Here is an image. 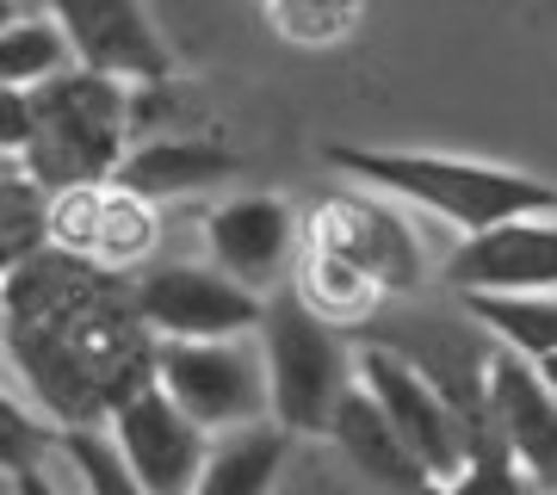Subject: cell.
Here are the masks:
<instances>
[{"label": "cell", "mask_w": 557, "mask_h": 495, "mask_svg": "<svg viewBox=\"0 0 557 495\" xmlns=\"http://www.w3.org/2000/svg\"><path fill=\"white\" fill-rule=\"evenodd\" d=\"M329 168L347 174L354 186H372L403 211H428V218L453 223L458 236L490 230L502 218H527V211H557V186L527 174V168H502L478 156H440V149H366V143H329Z\"/></svg>", "instance_id": "cell-1"}, {"label": "cell", "mask_w": 557, "mask_h": 495, "mask_svg": "<svg viewBox=\"0 0 557 495\" xmlns=\"http://www.w3.org/2000/svg\"><path fill=\"white\" fill-rule=\"evenodd\" d=\"M137 137V94L131 81H112L100 69L69 62L62 75L32 87V137L20 149V168L44 193L112 180L124 149Z\"/></svg>", "instance_id": "cell-2"}, {"label": "cell", "mask_w": 557, "mask_h": 495, "mask_svg": "<svg viewBox=\"0 0 557 495\" xmlns=\"http://www.w3.org/2000/svg\"><path fill=\"white\" fill-rule=\"evenodd\" d=\"M260 366H267V416L285 434H322L341 391L354 384V354L335 322H322L292 285L267 292L260 304Z\"/></svg>", "instance_id": "cell-3"}, {"label": "cell", "mask_w": 557, "mask_h": 495, "mask_svg": "<svg viewBox=\"0 0 557 495\" xmlns=\"http://www.w3.org/2000/svg\"><path fill=\"white\" fill-rule=\"evenodd\" d=\"M354 378L372 391L397 440L416 453V465L428 471L434 490H446L458 471H465V458H471V440H465V416L453 409V396L440 391V378L421 366L416 354H397V347H354Z\"/></svg>", "instance_id": "cell-4"}, {"label": "cell", "mask_w": 557, "mask_h": 495, "mask_svg": "<svg viewBox=\"0 0 557 495\" xmlns=\"http://www.w3.org/2000/svg\"><path fill=\"white\" fill-rule=\"evenodd\" d=\"M161 391L174 396L205 434L267 416V366L255 335H211V341H156L149 366Z\"/></svg>", "instance_id": "cell-5"}, {"label": "cell", "mask_w": 557, "mask_h": 495, "mask_svg": "<svg viewBox=\"0 0 557 495\" xmlns=\"http://www.w3.org/2000/svg\"><path fill=\"white\" fill-rule=\"evenodd\" d=\"M304 236L322 242V248H335L341 260H354L384 297L416 292L421 279H428V248H421L409 211L391 205L384 193H372V186L322 198L317 211L304 218Z\"/></svg>", "instance_id": "cell-6"}, {"label": "cell", "mask_w": 557, "mask_h": 495, "mask_svg": "<svg viewBox=\"0 0 557 495\" xmlns=\"http://www.w3.org/2000/svg\"><path fill=\"white\" fill-rule=\"evenodd\" d=\"M143 329L156 341H211V335H255L260 304L242 279H230L211 260H174V267H149L131 285Z\"/></svg>", "instance_id": "cell-7"}, {"label": "cell", "mask_w": 557, "mask_h": 495, "mask_svg": "<svg viewBox=\"0 0 557 495\" xmlns=\"http://www.w3.org/2000/svg\"><path fill=\"white\" fill-rule=\"evenodd\" d=\"M156 205L137 198L124 180H87V186H62L50 193V242L81 255L100 273H124L156 255Z\"/></svg>", "instance_id": "cell-8"}, {"label": "cell", "mask_w": 557, "mask_h": 495, "mask_svg": "<svg viewBox=\"0 0 557 495\" xmlns=\"http://www.w3.org/2000/svg\"><path fill=\"white\" fill-rule=\"evenodd\" d=\"M44 13L62 25L81 69H100L131 87L174 81V50L161 38L149 0H44Z\"/></svg>", "instance_id": "cell-9"}, {"label": "cell", "mask_w": 557, "mask_h": 495, "mask_svg": "<svg viewBox=\"0 0 557 495\" xmlns=\"http://www.w3.org/2000/svg\"><path fill=\"white\" fill-rule=\"evenodd\" d=\"M100 428L112 434V446L124 453L131 477H137L149 495H193V477H199V465H205V440L211 434L161 391L156 378L137 384L124 403H112V416H106Z\"/></svg>", "instance_id": "cell-10"}, {"label": "cell", "mask_w": 557, "mask_h": 495, "mask_svg": "<svg viewBox=\"0 0 557 495\" xmlns=\"http://www.w3.org/2000/svg\"><path fill=\"white\" fill-rule=\"evenodd\" d=\"M304 223L278 193H242L205 211V255L230 279H242L248 292H278L292 279Z\"/></svg>", "instance_id": "cell-11"}, {"label": "cell", "mask_w": 557, "mask_h": 495, "mask_svg": "<svg viewBox=\"0 0 557 495\" xmlns=\"http://www.w3.org/2000/svg\"><path fill=\"white\" fill-rule=\"evenodd\" d=\"M440 279L453 292H557V211H527L458 236Z\"/></svg>", "instance_id": "cell-12"}, {"label": "cell", "mask_w": 557, "mask_h": 495, "mask_svg": "<svg viewBox=\"0 0 557 495\" xmlns=\"http://www.w3.org/2000/svg\"><path fill=\"white\" fill-rule=\"evenodd\" d=\"M483 409H490V428H496V440L508 446L520 471L533 483H557V396L539 378L533 359L490 341V354H483Z\"/></svg>", "instance_id": "cell-13"}, {"label": "cell", "mask_w": 557, "mask_h": 495, "mask_svg": "<svg viewBox=\"0 0 557 495\" xmlns=\"http://www.w3.org/2000/svg\"><path fill=\"white\" fill-rule=\"evenodd\" d=\"M236 149L218 137H193V131H168V137H131L119 174L137 198L149 205H168V198H199V193H218L236 180Z\"/></svg>", "instance_id": "cell-14"}, {"label": "cell", "mask_w": 557, "mask_h": 495, "mask_svg": "<svg viewBox=\"0 0 557 495\" xmlns=\"http://www.w3.org/2000/svg\"><path fill=\"white\" fill-rule=\"evenodd\" d=\"M322 434L341 446V458L354 465L366 483H379V490H397V495H440L434 483H428V471L416 465V453L397 440V428H391V416H384L379 403H372V391L366 384H347L335 403V416H329V428Z\"/></svg>", "instance_id": "cell-15"}, {"label": "cell", "mask_w": 557, "mask_h": 495, "mask_svg": "<svg viewBox=\"0 0 557 495\" xmlns=\"http://www.w3.org/2000/svg\"><path fill=\"white\" fill-rule=\"evenodd\" d=\"M285 453H292V434L273 416L218 428L205 440V465L193 477V495H273Z\"/></svg>", "instance_id": "cell-16"}, {"label": "cell", "mask_w": 557, "mask_h": 495, "mask_svg": "<svg viewBox=\"0 0 557 495\" xmlns=\"http://www.w3.org/2000/svg\"><path fill=\"white\" fill-rule=\"evenodd\" d=\"M285 285H292L322 322H335V329H354V322H366L384 304V292L359 273L354 260H341L335 248H322V242H310V236L298 242V260H292V279H285Z\"/></svg>", "instance_id": "cell-17"}, {"label": "cell", "mask_w": 557, "mask_h": 495, "mask_svg": "<svg viewBox=\"0 0 557 495\" xmlns=\"http://www.w3.org/2000/svg\"><path fill=\"white\" fill-rule=\"evenodd\" d=\"M465 310L478 329H490L496 347H515L520 359L557 354V292H465Z\"/></svg>", "instance_id": "cell-18"}, {"label": "cell", "mask_w": 557, "mask_h": 495, "mask_svg": "<svg viewBox=\"0 0 557 495\" xmlns=\"http://www.w3.org/2000/svg\"><path fill=\"white\" fill-rule=\"evenodd\" d=\"M75 62V50H69V38H62V25L50 20V13H20V20L0 25V81L7 87H44L50 75H62Z\"/></svg>", "instance_id": "cell-19"}, {"label": "cell", "mask_w": 557, "mask_h": 495, "mask_svg": "<svg viewBox=\"0 0 557 495\" xmlns=\"http://www.w3.org/2000/svg\"><path fill=\"white\" fill-rule=\"evenodd\" d=\"M260 20L292 50H335L354 38L359 0H260Z\"/></svg>", "instance_id": "cell-20"}, {"label": "cell", "mask_w": 557, "mask_h": 495, "mask_svg": "<svg viewBox=\"0 0 557 495\" xmlns=\"http://www.w3.org/2000/svg\"><path fill=\"white\" fill-rule=\"evenodd\" d=\"M44 242H50V193L13 161L0 168V273L20 267Z\"/></svg>", "instance_id": "cell-21"}, {"label": "cell", "mask_w": 557, "mask_h": 495, "mask_svg": "<svg viewBox=\"0 0 557 495\" xmlns=\"http://www.w3.org/2000/svg\"><path fill=\"white\" fill-rule=\"evenodd\" d=\"M465 440H471V458H465V471H458L440 495H533L539 490L533 477L508 458V446L496 440L490 409H483L478 421H465Z\"/></svg>", "instance_id": "cell-22"}, {"label": "cell", "mask_w": 557, "mask_h": 495, "mask_svg": "<svg viewBox=\"0 0 557 495\" xmlns=\"http://www.w3.org/2000/svg\"><path fill=\"white\" fill-rule=\"evenodd\" d=\"M57 446L69 453V471H75L81 495H149L137 477H131L124 453L112 446V434H106L100 421H87V428H62Z\"/></svg>", "instance_id": "cell-23"}, {"label": "cell", "mask_w": 557, "mask_h": 495, "mask_svg": "<svg viewBox=\"0 0 557 495\" xmlns=\"http://www.w3.org/2000/svg\"><path fill=\"white\" fill-rule=\"evenodd\" d=\"M44 446H57V428L44 416H32L20 396L0 391V471L13 477V471H25V465H38Z\"/></svg>", "instance_id": "cell-24"}, {"label": "cell", "mask_w": 557, "mask_h": 495, "mask_svg": "<svg viewBox=\"0 0 557 495\" xmlns=\"http://www.w3.org/2000/svg\"><path fill=\"white\" fill-rule=\"evenodd\" d=\"M25 137H32V94L25 87H7L0 81V156L20 161Z\"/></svg>", "instance_id": "cell-25"}, {"label": "cell", "mask_w": 557, "mask_h": 495, "mask_svg": "<svg viewBox=\"0 0 557 495\" xmlns=\"http://www.w3.org/2000/svg\"><path fill=\"white\" fill-rule=\"evenodd\" d=\"M13 495H62V490H57V477L44 471V458H38V465L13 471Z\"/></svg>", "instance_id": "cell-26"}, {"label": "cell", "mask_w": 557, "mask_h": 495, "mask_svg": "<svg viewBox=\"0 0 557 495\" xmlns=\"http://www.w3.org/2000/svg\"><path fill=\"white\" fill-rule=\"evenodd\" d=\"M539 366V378H545V384H552V396H557V354H545V359H533Z\"/></svg>", "instance_id": "cell-27"}, {"label": "cell", "mask_w": 557, "mask_h": 495, "mask_svg": "<svg viewBox=\"0 0 557 495\" xmlns=\"http://www.w3.org/2000/svg\"><path fill=\"white\" fill-rule=\"evenodd\" d=\"M20 13H25L20 0H0V25H7V20H20Z\"/></svg>", "instance_id": "cell-28"}, {"label": "cell", "mask_w": 557, "mask_h": 495, "mask_svg": "<svg viewBox=\"0 0 557 495\" xmlns=\"http://www.w3.org/2000/svg\"><path fill=\"white\" fill-rule=\"evenodd\" d=\"M0 495H13V477H7V471H0Z\"/></svg>", "instance_id": "cell-29"}, {"label": "cell", "mask_w": 557, "mask_h": 495, "mask_svg": "<svg viewBox=\"0 0 557 495\" xmlns=\"http://www.w3.org/2000/svg\"><path fill=\"white\" fill-rule=\"evenodd\" d=\"M20 7H25V13H32V7H44V0H20Z\"/></svg>", "instance_id": "cell-30"}, {"label": "cell", "mask_w": 557, "mask_h": 495, "mask_svg": "<svg viewBox=\"0 0 557 495\" xmlns=\"http://www.w3.org/2000/svg\"><path fill=\"white\" fill-rule=\"evenodd\" d=\"M0 168H13V161H7V156H0Z\"/></svg>", "instance_id": "cell-31"}, {"label": "cell", "mask_w": 557, "mask_h": 495, "mask_svg": "<svg viewBox=\"0 0 557 495\" xmlns=\"http://www.w3.org/2000/svg\"><path fill=\"white\" fill-rule=\"evenodd\" d=\"M0 317H7V304H0Z\"/></svg>", "instance_id": "cell-32"}]
</instances>
